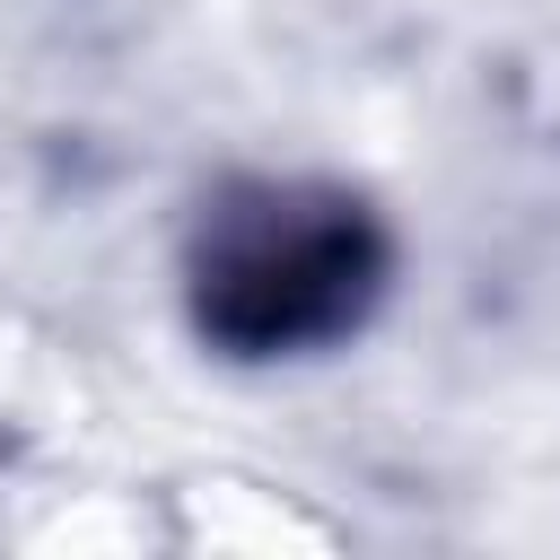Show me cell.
Returning a JSON list of instances; mask_svg holds the SVG:
<instances>
[{
  "label": "cell",
  "instance_id": "1",
  "mask_svg": "<svg viewBox=\"0 0 560 560\" xmlns=\"http://www.w3.org/2000/svg\"><path fill=\"white\" fill-rule=\"evenodd\" d=\"M359 280H368V245L350 219H306V210H262L245 219L228 245H219V324L245 332L254 350L271 341H306L324 324H341L359 306Z\"/></svg>",
  "mask_w": 560,
  "mask_h": 560
}]
</instances>
